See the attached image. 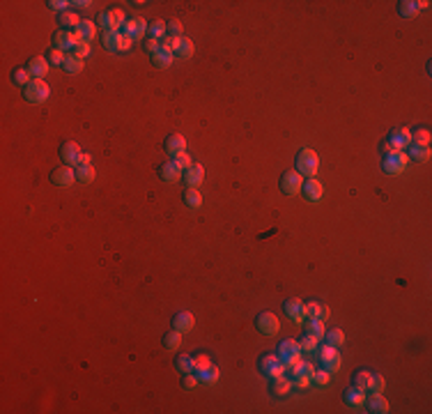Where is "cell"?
Instances as JSON below:
<instances>
[{"mask_svg":"<svg viewBox=\"0 0 432 414\" xmlns=\"http://www.w3.org/2000/svg\"><path fill=\"white\" fill-rule=\"evenodd\" d=\"M294 166H297V173L301 175V177H315L318 175V168H320V159L318 155H315L310 147H303L301 152L297 155V161H294Z\"/></svg>","mask_w":432,"mask_h":414,"instance_id":"2","label":"cell"},{"mask_svg":"<svg viewBox=\"0 0 432 414\" xmlns=\"http://www.w3.org/2000/svg\"><path fill=\"white\" fill-rule=\"evenodd\" d=\"M143 46H145V51H147V53L152 55V53H156V51H159L161 42H159V40H152V37H147V40H145V44H143Z\"/></svg>","mask_w":432,"mask_h":414,"instance_id":"55","label":"cell"},{"mask_svg":"<svg viewBox=\"0 0 432 414\" xmlns=\"http://www.w3.org/2000/svg\"><path fill=\"white\" fill-rule=\"evenodd\" d=\"M147 35L152 37V40H166L168 37V23H164V21H154V23H149L147 28Z\"/></svg>","mask_w":432,"mask_h":414,"instance_id":"29","label":"cell"},{"mask_svg":"<svg viewBox=\"0 0 432 414\" xmlns=\"http://www.w3.org/2000/svg\"><path fill=\"white\" fill-rule=\"evenodd\" d=\"M51 182L55 186H71L76 182V168L71 166H58V168L51 170Z\"/></svg>","mask_w":432,"mask_h":414,"instance_id":"8","label":"cell"},{"mask_svg":"<svg viewBox=\"0 0 432 414\" xmlns=\"http://www.w3.org/2000/svg\"><path fill=\"white\" fill-rule=\"evenodd\" d=\"M324 331H327V327H324L322 320H308V324H306V334L308 336H313L315 341H322Z\"/></svg>","mask_w":432,"mask_h":414,"instance_id":"30","label":"cell"},{"mask_svg":"<svg viewBox=\"0 0 432 414\" xmlns=\"http://www.w3.org/2000/svg\"><path fill=\"white\" fill-rule=\"evenodd\" d=\"M120 42H122V32L120 30H104V37H101V44L108 51H120Z\"/></svg>","mask_w":432,"mask_h":414,"instance_id":"26","label":"cell"},{"mask_svg":"<svg viewBox=\"0 0 432 414\" xmlns=\"http://www.w3.org/2000/svg\"><path fill=\"white\" fill-rule=\"evenodd\" d=\"M283 313L288 315L294 324L306 322V311H303V302L301 299H285L283 302Z\"/></svg>","mask_w":432,"mask_h":414,"instance_id":"11","label":"cell"},{"mask_svg":"<svg viewBox=\"0 0 432 414\" xmlns=\"http://www.w3.org/2000/svg\"><path fill=\"white\" fill-rule=\"evenodd\" d=\"M58 23L65 28V30H76L81 25V19L74 14V12H62V14H58Z\"/></svg>","mask_w":432,"mask_h":414,"instance_id":"28","label":"cell"},{"mask_svg":"<svg viewBox=\"0 0 432 414\" xmlns=\"http://www.w3.org/2000/svg\"><path fill=\"white\" fill-rule=\"evenodd\" d=\"M78 157H81L78 143H74V140H65V143L60 145V159H62V164H65V166L76 168V161H78Z\"/></svg>","mask_w":432,"mask_h":414,"instance_id":"12","label":"cell"},{"mask_svg":"<svg viewBox=\"0 0 432 414\" xmlns=\"http://www.w3.org/2000/svg\"><path fill=\"white\" fill-rule=\"evenodd\" d=\"M255 329H258L260 334H264V336H276L279 334V329H281V322H279V318H276L271 311H262V313L255 318Z\"/></svg>","mask_w":432,"mask_h":414,"instance_id":"5","label":"cell"},{"mask_svg":"<svg viewBox=\"0 0 432 414\" xmlns=\"http://www.w3.org/2000/svg\"><path fill=\"white\" fill-rule=\"evenodd\" d=\"M182 23H179V21H168V37L170 40H177V37H184L182 35Z\"/></svg>","mask_w":432,"mask_h":414,"instance_id":"52","label":"cell"},{"mask_svg":"<svg viewBox=\"0 0 432 414\" xmlns=\"http://www.w3.org/2000/svg\"><path fill=\"white\" fill-rule=\"evenodd\" d=\"M299 348H301V352H313L315 348H318V341L313 338V336H303L301 341H299Z\"/></svg>","mask_w":432,"mask_h":414,"instance_id":"50","label":"cell"},{"mask_svg":"<svg viewBox=\"0 0 432 414\" xmlns=\"http://www.w3.org/2000/svg\"><path fill=\"white\" fill-rule=\"evenodd\" d=\"M195 384H198V375H195V373H186V375H184V389H193Z\"/></svg>","mask_w":432,"mask_h":414,"instance_id":"57","label":"cell"},{"mask_svg":"<svg viewBox=\"0 0 432 414\" xmlns=\"http://www.w3.org/2000/svg\"><path fill=\"white\" fill-rule=\"evenodd\" d=\"M76 180L81 184H90V182L95 180V168L92 166H81V168H76Z\"/></svg>","mask_w":432,"mask_h":414,"instance_id":"40","label":"cell"},{"mask_svg":"<svg viewBox=\"0 0 432 414\" xmlns=\"http://www.w3.org/2000/svg\"><path fill=\"white\" fill-rule=\"evenodd\" d=\"M23 97H25V101H30V104H44V101L51 97V88L46 85V81L32 79L23 88Z\"/></svg>","mask_w":432,"mask_h":414,"instance_id":"3","label":"cell"},{"mask_svg":"<svg viewBox=\"0 0 432 414\" xmlns=\"http://www.w3.org/2000/svg\"><path fill=\"white\" fill-rule=\"evenodd\" d=\"M384 387H386V382H384L382 375L370 373V384H368V391H366V394H382Z\"/></svg>","mask_w":432,"mask_h":414,"instance_id":"37","label":"cell"},{"mask_svg":"<svg viewBox=\"0 0 432 414\" xmlns=\"http://www.w3.org/2000/svg\"><path fill=\"white\" fill-rule=\"evenodd\" d=\"M368 384H370V370H359L352 378V387L359 391H368Z\"/></svg>","mask_w":432,"mask_h":414,"instance_id":"35","label":"cell"},{"mask_svg":"<svg viewBox=\"0 0 432 414\" xmlns=\"http://www.w3.org/2000/svg\"><path fill=\"white\" fill-rule=\"evenodd\" d=\"M83 65L85 62L81 60V58H76V55H67L62 69H65L67 74H78V71H83Z\"/></svg>","mask_w":432,"mask_h":414,"instance_id":"34","label":"cell"},{"mask_svg":"<svg viewBox=\"0 0 432 414\" xmlns=\"http://www.w3.org/2000/svg\"><path fill=\"white\" fill-rule=\"evenodd\" d=\"M294 382L290 378H285V375H281V378H271V394L273 396H288L290 391H292Z\"/></svg>","mask_w":432,"mask_h":414,"instance_id":"24","label":"cell"},{"mask_svg":"<svg viewBox=\"0 0 432 414\" xmlns=\"http://www.w3.org/2000/svg\"><path fill=\"white\" fill-rule=\"evenodd\" d=\"M258 368L267 378H281V375H285V366L279 354H262L258 361Z\"/></svg>","mask_w":432,"mask_h":414,"instance_id":"4","label":"cell"},{"mask_svg":"<svg viewBox=\"0 0 432 414\" xmlns=\"http://www.w3.org/2000/svg\"><path fill=\"white\" fill-rule=\"evenodd\" d=\"M71 5L78 7V10H90V5H92V3H90V0H76V3H71Z\"/></svg>","mask_w":432,"mask_h":414,"instance_id":"60","label":"cell"},{"mask_svg":"<svg viewBox=\"0 0 432 414\" xmlns=\"http://www.w3.org/2000/svg\"><path fill=\"white\" fill-rule=\"evenodd\" d=\"M219 375H221V370H219V368H216V366L212 364L207 370H205V373H200V375H198V380H203L205 384H214V382H216V380H219Z\"/></svg>","mask_w":432,"mask_h":414,"instance_id":"45","label":"cell"},{"mask_svg":"<svg viewBox=\"0 0 432 414\" xmlns=\"http://www.w3.org/2000/svg\"><path fill=\"white\" fill-rule=\"evenodd\" d=\"M412 145H421V147H427L430 145V131L427 129H418L412 134Z\"/></svg>","mask_w":432,"mask_h":414,"instance_id":"44","label":"cell"},{"mask_svg":"<svg viewBox=\"0 0 432 414\" xmlns=\"http://www.w3.org/2000/svg\"><path fill=\"white\" fill-rule=\"evenodd\" d=\"M386 145H391L393 150H407L409 145H412V131L405 129V127H400V129H393L391 134H388V140Z\"/></svg>","mask_w":432,"mask_h":414,"instance_id":"10","label":"cell"},{"mask_svg":"<svg viewBox=\"0 0 432 414\" xmlns=\"http://www.w3.org/2000/svg\"><path fill=\"white\" fill-rule=\"evenodd\" d=\"M147 28H149V25L145 23L143 19H127L125 35H129L131 40H143V37L147 35Z\"/></svg>","mask_w":432,"mask_h":414,"instance_id":"19","label":"cell"},{"mask_svg":"<svg viewBox=\"0 0 432 414\" xmlns=\"http://www.w3.org/2000/svg\"><path fill=\"white\" fill-rule=\"evenodd\" d=\"M182 180L186 182V186H189V189H198V186L203 184V180H205V168L200 164H191L189 168L184 170Z\"/></svg>","mask_w":432,"mask_h":414,"instance_id":"13","label":"cell"},{"mask_svg":"<svg viewBox=\"0 0 432 414\" xmlns=\"http://www.w3.org/2000/svg\"><path fill=\"white\" fill-rule=\"evenodd\" d=\"M49 60H46V58H32V60L28 62V65H25V69L30 71V76H32V79H42L44 81V76L49 74Z\"/></svg>","mask_w":432,"mask_h":414,"instance_id":"21","label":"cell"},{"mask_svg":"<svg viewBox=\"0 0 432 414\" xmlns=\"http://www.w3.org/2000/svg\"><path fill=\"white\" fill-rule=\"evenodd\" d=\"M65 58H67L65 51L55 49V46H53V49L46 51V60H49V65H58V67H62V65H65Z\"/></svg>","mask_w":432,"mask_h":414,"instance_id":"41","label":"cell"},{"mask_svg":"<svg viewBox=\"0 0 432 414\" xmlns=\"http://www.w3.org/2000/svg\"><path fill=\"white\" fill-rule=\"evenodd\" d=\"M320 359H322L324 368L331 370V373L340 368V354H338V348H333V345H324L320 350Z\"/></svg>","mask_w":432,"mask_h":414,"instance_id":"14","label":"cell"},{"mask_svg":"<svg viewBox=\"0 0 432 414\" xmlns=\"http://www.w3.org/2000/svg\"><path fill=\"white\" fill-rule=\"evenodd\" d=\"M182 175H184V170L179 168V164H177L175 159L168 161V164H164V166L159 168V177H161L164 182H170V184H173V182H177Z\"/></svg>","mask_w":432,"mask_h":414,"instance_id":"20","label":"cell"},{"mask_svg":"<svg viewBox=\"0 0 432 414\" xmlns=\"http://www.w3.org/2000/svg\"><path fill=\"white\" fill-rule=\"evenodd\" d=\"M290 373V380H297V378H301V375H313V366H310V361H303V359H299V361H294L292 366H288L285 368Z\"/></svg>","mask_w":432,"mask_h":414,"instance_id":"25","label":"cell"},{"mask_svg":"<svg viewBox=\"0 0 432 414\" xmlns=\"http://www.w3.org/2000/svg\"><path fill=\"white\" fill-rule=\"evenodd\" d=\"M407 150H409L407 157H412V159H416V161H427L430 159V150H427V147H421V145H409Z\"/></svg>","mask_w":432,"mask_h":414,"instance_id":"42","label":"cell"},{"mask_svg":"<svg viewBox=\"0 0 432 414\" xmlns=\"http://www.w3.org/2000/svg\"><path fill=\"white\" fill-rule=\"evenodd\" d=\"M131 44H134V40H131L129 35H122V42H120V51H129Z\"/></svg>","mask_w":432,"mask_h":414,"instance_id":"59","label":"cell"},{"mask_svg":"<svg viewBox=\"0 0 432 414\" xmlns=\"http://www.w3.org/2000/svg\"><path fill=\"white\" fill-rule=\"evenodd\" d=\"M175 161H177V164H179V168H182V170H186L191 164H193V161H191V157L186 155V152H182V155H179V157H175Z\"/></svg>","mask_w":432,"mask_h":414,"instance_id":"56","label":"cell"},{"mask_svg":"<svg viewBox=\"0 0 432 414\" xmlns=\"http://www.w3.org/2000/svg\"><path fill=\"white\" fill-rule=\"evenodd\" d=\"M303 311H306V318L308 320H320L322 304H318V302H308V304H303Z\"/></svg>","mask_w":432,"mask_h":414,"instance_id":"46","label":"cell"},{"mask_svg":"<svg viewBox=\"0 0 432 414\" xmlns=\"http://www.w3.org/2000/svg\"><path fill=\"white\" fill-rule=\"evenodd\" d=\"M329 315H331V311H329V306H322V311H320V320L329 318Z\"/></svg>","mask_w":432,"mask_h":414,"instance_id":"61","label":"cell"},{"mask_svg":"<svg viewBox=\"0 0 432 414\" xmlns=\"http://www.w3.org/2000/svg\"><path fill=\"white\" fill-rule=\"evenodd\" d=\"M301 186H303V177L297 173V170H285L281 175V191L285 196H294V194H301Z\"/></svg>","mask_w":432,"mask_h":414,"instance_id":"7","label":"cell"},{"mask_svg":"<svg viewBox=\"0 0 432 414\" xmlns=\"http://www.w3.org/2000/svg\"><path fill=\"white\" fill-rule=\"evenodd\" d=\"M97 23H99L104 30H115V23H113V16H110V12H101V14L97 16Z\"/></svg>","mask_w":432,"mask_h":414,"instance_id":"48","label":"cell"},{"mask_svg":"<svg viewBox=\"0 0 432 414\" xmlns=\"http://www.w3.org/2000/svg\"><path fill=\"white\" fill-rule=\"evenodd\" d=\"M427 5H430L427 0H421V3H416V0H400L398 3V14L405 16V19H412V16L418 14V10H425Z\"/></svg>","mask_w":432,"mask_h":414,"instance_id":"18","label":"cell"},{"mask_svg":"<svg viewBox=\"0 0 432 414\" xmlns=\"http://www.w3.org/2000/svg\"><path fill=\"white\" fill-rule=\"evenodd\" d=\"M184 205L186 207H191V210H198V207H203V196H200L198 189H186L184 191Z\"/></svg>","mask_w":432,"mask_h":414,"instance_id":"31","label":"cell"},{"mask_svg":"<svg viewBox=\"0 0 432 414\" xmlns=\"http://www.w3.org/2000/svg\"><path fill=\"white\" fill-rule=\"evenodd\" d=\"M46 5H49V10L58 12V14H62V12H69V3H67V0H49Z\"/></svg>","mask_w":432,"mask_h":414,"instance_id":"51","label":"cell"},{"mask_svg":"<svg viewBox=\"0 0 432 414\" xmlns=\"http://www.w3.org/2000/svg\"><path fill=\"white\" fill-rule=\"evenodd\" d=\"M164 345L168 350H179V345H182V331H177V329L168 331V334L164 336Z\"/></svg>","mask_w":432,"mask_h":414,"instance_id":"39","label":"cell"},{"mask_svg":"<svg viewBox=\"0 0 432 414\" xmlns=\"http://www.w3.org/2000/svg\"><path fill=\"white\" fill-rule=\"evenodd\" d=\"M292 382H294V387H297V389H306V387H310V384H313V375H301V378L292 380Z\"/></svg>","mask_w":432,"mask_h":414,"instance_id":"54","label":"cell"},{"mask_svg":"<svg viewBox=\"0 0 432 414\" xmlns=\"http://www.w3.org/2000/svg\"><path fill=\"white\" fill-rule=\"evenodd\" d=\"M301 348H299V341H283V343L279 345V357L281 361H283V366L288 368V366H292L294 361L301 359Z\"/></svg>","mask_w":432,"mask_h":414,"instance_id":"6","label":"cell"},{"mask_svg":"<svg viewBox=\"0 0 432 414\" xmlns=\"http://www.w3.org/2000/svg\"><path fill=\"white\" fill-rule=\"evenodd\" d=\"M345 403H347L352 409L363 407V403H366V391H359L352 387L349 391H345Z\"/></svg>","mask_w":432,"mask_h":414,"instance_id":"27","label":"cell"},{"mask_svg":"<svg viewBox=\"0 0 432 414\" xmlns=\"http://www.w3.org/2000/svg\"><path fill=\"white\" fill-rule=\"evenodd\" d=\"M209 366H212V361H209L207 354H198V357H193V373H195V375L205 373Z\"/></svg>","mask_w":432,"mask_h":414,"instance_id":"43","label":"cell"},{"mask_svg":"<svg viewBox=\"0 0 432 414\" xmlns=\"http://www.w3.org/2000/svg\"><path fill=\"white\" fill-rule=\"evenodd\" d=\"M193 324H195V318L189 313V311H182V313H177L173 318V329H177V331H189V329H193Z\"/></svg>","mask_w":432,"mask_h":414,"instance_id":"22","label":"cell"},{"mask_svg":"<svg viewBox=\"0 0 432 414\" xmlns=\"http://www.w3.org/2000/svg\"><path fill=\"white\" fill-rule=\"evenodd\" d=\"M324 341H327V345L340 348L345 343V334L340 329H329V331H324Z\"/></svg>","mask_w":432,"mask_h":414,"instance_id":"36","label":"cell"},{"mask_svg":"<svg viewBox=\"0 0 432 414\" xmlns=\"http://www.w3.org/2000/svg\"><path fill=\"white\" fill-rule=\"evenodd\" d=\"M71 55H76V58L85 60V58L90 55V42H81V44H76L74 51H71Z\"/></svg>","mask_w":432,"mask_h":414,"instance_id":"49","label":"cell"},{"mask_svg":"<svg viewBox=\"0 0 432 414\" xmlns=\"http://www.w3.org/2000/svg\"><path fill=\"white\" fill-rule=\"evenodd\" d=\"M30 81H32V76H30V71L25 69V67H19V69H14L12 71V83L14 85H28Z\"/></svg>","mask_w":432,"mask_h":414,"instance_id":"38","label":"cell"},{"mask_svg":"<svg viewBox=\"0 0 432 414\" xmlns=\"http://www.w3.org/2000/svg\"><path fill=\"white\" fill-rule=\"evenodd\" d=\"M301 194L306 200H310V203H315V200L322 198L324 194V186L320 180H315V177H308V180H303V186H301Z\"/></svg>","mask_w":432,"mask_h":414,"instance_id":"16","label":"cell"},{"mask_svg":"<svg viewBox=\"0 0 432 414\" xmlns=\"http://www.w3.org/2000/svg\"><path fill=\"white\" fill-rule=\"evenodd\" d=\"M164 150L175 159V157H179L182 152H186V138H184L182 134H170L168 138L164 140Z\"/></svg>","mask_w":432,"mask_h":414,"instance_id":"15","label":"cell"},{"mask_svg":"<svg viewBox=\"0 0 432 414\" xmlns=\"http://www.w3.org/2000/svg\"><path fill=\"white\" fill-rule=\"evenodd\" d=\"M110 16H113L115 30H120V28H125V23H127V19H125V12H122V10H110Z\"/></svg>","mask_w":432,"mask_h":414,"instance_id":"53","label":"cell"},{"mask_svg":"<svg viewBox=\"0 0 432 414\" xmlns=\"http://www.w3.org/2000/svg\"><path fill=\"white\" fill-rule=\"evenodd\" d=\"M170 44H173V53L179 55V60H189L191 55H193V51H195L193 42H191L189 37H177V40H170Z\"/></svg>","mask_w":432,"mask_h":414,"instance_id":"17","label":"cell"},{"mask_svg":"<svg viewBox=\"0 0 432 414\" xmlns=\"http://www.w3.org/2000/svg\"><path fill=\"white\" fill-rule=\"evenodd\" d=\"M313 382L320 384V387H324V384L331 382V370L322 368V370H313Z\"/></svg>","mask_w":432,"mask_h":414,"instance_id":"47","label":"cell"},{"mask_svg":"<svg viewBox=\"0 0 432 414\" xmlns=\"http://www.w3.org/2000/svg\"><path fill=\"white\" fill-rule=\"evenodd\" d=\"M366 405H368V412H373V414H386L388 412V403L382 394H370L366 400Z\"/></svg>","mask_w":432,"mask_h":414,"instance_id":"23","label":"cell"},{"mask_svg":"<svg viewBox=\"0 0 432 414\" xmlns=\"http://www.w3.org/2000/svg\"><path fill=\"white\" fill-rule=\"evenodd\" d=\"M81 166H92V157H90L88 152H81L78 161H76V168H81Z\"/></svg>","mask_w":432,"mask_h":414,"instance_id":"58","label":"cell"},{"mask_svg":"<svg viewBox=\"0 0 432 414\" xmlns=\"http://www.w3.org/2000/svg\"><path fill=\"white\" fill-rule=\"evenodd\" d=\"M53 42H55V49L60 51H74V46L81 44L83 40H81V35L76 30H58Z\"/></svg>","mask_w":432,"mask_h":414,"instance_id":"9","label":"cell"},{"mask_svg":"<svg viewBox=\"0 0 432 414\" xmlns=\"http://www.w3.org/2000/svg\"><path fill=\"white\" fill-rule=\"evenodd\" d=\"M175 368H177L182 375L193 373V357H189V354H177V357H175Z\"/></svg>","mask_w":432,"mask_h":414,"instance_id":"32","label":"cell"},{"mask_svg":"<svg viewBox=\"0 0 432 414\" xmlns=\"http://www.w3.org/2000/svg\"><path fill=\"white\" fill-rule=\"evenodd\" d=\"M407 152L403 150H393L391 145L384 143V159H382V170L386 175H400L405 168H407Z\"/></svg>","mask_w":432,"mask_h":414,"instance_id":"1","label":"cell"},{"mask_svg":"<svg viewBox=\"0 0 432 414\" xmlns=\"http://www.w3.org/2000/svg\"><path fill=\"white\" fill-rule=\"evenodd\" d=\"M76 32L81 35V40L83 42H90V40H95V35H97V25L92 23V21H81V25L76 28Z\"/></svg>","mask_w":432,"mask_h":414,"instance_id":"33","label":"cell"}]
</instances>
